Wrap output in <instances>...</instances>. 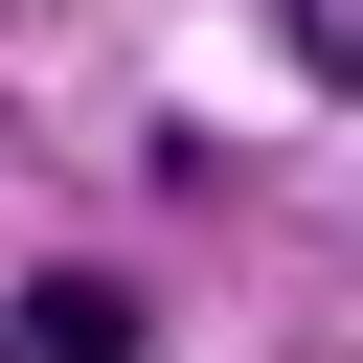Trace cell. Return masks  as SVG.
I'll return each mask as SVG.
<instances>
[{
  "instance_id": "1",
  "label": "cell",
  "mask_w": 363,
  "mask_h": 363,
  "mask_svg": "<svg viewBox=\"0 0 363 363\" xmlns=\"http://www.w3.org/2000/svg\"><path fill=\"white\" fill-rule=\"evenodd\" d=\"M23 363H136V318H113V272H45V295H23Z\"/></svg>"
},
{
  "instance_id": "2",
  "label": "cell",
  "mask_w": 363,
  "mask_h": 363,
  "mask_svg": "<svg viewBox=\"0 0 363 363\" xmlns=\"http://www.w3.org/2000/svg\"><path fill=\"white\" fill-rule=\"evenodd\" d=\"M295 68H318V91H363V0H295Z\"/></svg>"
}]
</instances>
